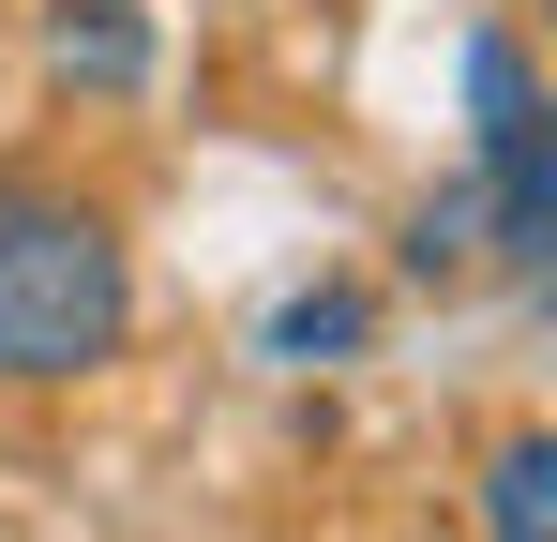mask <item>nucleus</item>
I'll list each match as a JSON object with an SVG mask.
<instances>
[{
    "mask_svg": "<svg viewBox=\"0 0 557 542\" xmlns=\"http://www.w3.org/2000/svg\"><path fill=\"white\" fill-rule=\"evenodd\" d=\"M467 257H482V181H453V196L407 211V271H467Z\"/></svg>",
    "mask_w": 557,
    "mask_h": 542,
    "instance_id": "423d86ee",
    "label": "nucleus"
},
{
    "mask_svg": "<svg viewBox=\"0 0 557 542\" xmlns=\"http://www.w3.org/2000/svg\"><path fill=\"white\" fill-rule=\"evenodd\" d=\"M467 121H482V257L543 271L557 257V121H543V76L512 30H467Z\"/></svg>",
    "mask_w": 557,
    "mask_h": 542,
    "instance_id": "f03ea898",
    "label": "nucleus"
},
{
    "mask_svg": "<svg viewBox=\"0 0 557 542\" xmlns=\"http://www.w3.org/2000/svg\"><path fill=\"white\" fill-rule=\"evenodd\" d=\"M482 528H497V542H543L557 528V438H497V467H482Z\"/></svg>",
    "mask_w": 557,
    "mask_h": 542,
    "instance_id": "20e7f679",
    "label": "nucleus"
},
{
    "mask_svg": "<svg viewBox=\"0 0 557 542\" xmlns=\"http://www.w3.org/2000/svg\"><path fill=\"white\" fill-rule=\"evenodd\" d=\"M362 332H376V301H362V286H301V301L272 317V361H347Z\"/></svg>",
    "mask_w": 557,
    "mask_h": 542,
    "instance_id": "39448f33",
    "label": "nucleus"
},
{
    "mask_svg": "<svg viewBox=\"0 0 557 542\" xmlns=\"http://www.w3.org/2000/svg\"><path fill=\"white\" fill-rule=\"evenodd\" d=\"M46 61L76 90H136L151 76V30H136V0H61V15H46Z\"/></svg>",
    "mask_w": 557,
    "mask_h": 542,
    "instance_id": "7ed1b4c3",
    "label": "nucleus"
},
{
    "mask_svg": "<svg viewBox=\"0 0 557 542\" xmlns=\"http://www.w3.org/2000/svg\"><path fill=\"white\" fill-rule=\"evenodd\" d=\"M136 332V242L121 211L76 196L46 167H0V377L61 392V377H106Z\"/></svg>",
    "mask_w": 557,
    "mask_h": 542,
    "instance_id": "f257e3e1",
    "label": "nucleus"
}]
</instances>
